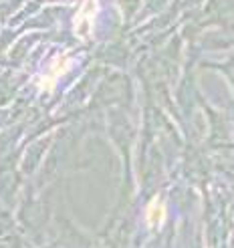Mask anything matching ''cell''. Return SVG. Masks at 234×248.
I'll list each match as a JSON object with an SVG mask.
<instances>
[{"label": "cell", "mask_w": 234, "mask_h": 248, "mask_svg": "<svg viewBox=\"0 0 234 248\" xmlns=\"http://www.w3.org/2000/svg\"><path fill=\"white\" fill-rule=\"evenodd\" d=\"M97 15V0H85L75 15V32L81 39H87L93 32V20Z\"/></svg>", "instance_id": "6da1fadb"}, {"label": "cell", "mask_w": 234, "mask_h": 248, "mask_svg": "<svg viewBox=\"0 0 234 248\" xmlns=\"http://www.w3.org/2000/svg\"><path fill=\"white\" fill-rule=\"evenodd\" d=\"M69 67H71V59H69V57L55 59V61H53V65H51V71L47 73V79H48V83L45 85V89H53V85H55L57 77L63 75V73H65Z\"/></svg>", "instance_id": "7a4b0ae2"}, {"label": "cell", "mask_w": 234, "mask_h": 248, "mask_svg": "<svg viewBox=\"0 0 234 248\" xmlns=\"http://www.w3.org/2000/svg\"><path fill=\"white\" fill-rule=\"evenodd\" d=\"M164 216H166V208L162 206L159 200H154L150 204V208H147V220H150L152 224H159V222L164 220Z\"/></svg>", "instance_id": "3957f363"}]
</instances>
